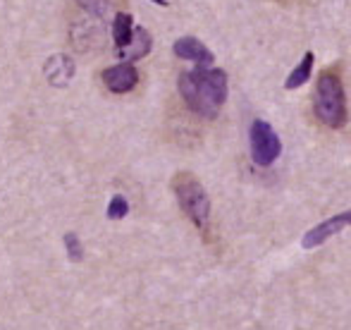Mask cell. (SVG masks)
Returning <instances> with one entry per match:
<instances>
[{
    "label": "cell",
    "mask_w": 351,
    "mask_h": 330,
    "mask_svg": "<svg viewBox=\"0 0 351 330\" xmlns=\"http://www.w3.org/2000/svg\"><path fill=\"white\" fill-rule=\"evenodd\" d=\"M177 86L189 110L208 120L220 113L227 101V75L210 65H196L194 70L182 72Z\"/></svg>",
    "instance_id": "1"
},
{
    "label": "cell",
    "mask_w": 351,
    "mask_h": 330,
    "mask_svg": "<svg viewBox=\"0 0 351 330\" xmlns=\"http://www.w3.org/2000/svg\"><path fill=\"white\" fill-rule=\"evenodd\" d=\"M315 115L323 125L339 130L347 122V96H344V86L335 72H323L318 77V86H315L313 98Z\"/></svg>",
    "instance_id": "2"
},
{
    "label": "cell",
    "mask_w": 351,
    "mask_h": 330,
    "mask_svg": "<svg viewBox=\"0 0 351 330\" xmlns=\"http://www.w3.org/2000/svg\"><path fill=\"white\" fill-rule=\"evenodd\" d=\"M172 189H175V196H177V201H180L182 211L186 213V218H189L201 233L208 230L210 199H208V194H206L204 185H201L194 175H189V172H180V175H175V180H172Z\"/></svg>",
    "instance_id": "3"
},
{
    "label": "cell",
    "mask_w": 351,
    "mask_h": 330,
    "mask_svg": "<svg viewBox=\"0 0 351 330\" xmlns=\"http://www.w3.org/2000/svg\"><path fill=\"white\" fill-rule=\"evenodd\" d=\"M282 151V141L278 132L268 125L265 120H254L251 125V156L256 165H273Z\"/></svg>",
    "instance_id": "4"
},
{
    "label": "cell",
    "mask_w": 351,
    "mask_h": 330,
    "mask_svg": "<svg viewBox=\"0 0 351 330\" xmlns=\"http://www.w3.org/2000/svg\"><path fill=\"white\" fill-rule=\"evenodd\" d=\"M344 228H351V209L344 211V213H339V215H335V218L325 220V223L315 225V228H311L308 233L304 235L301 244H304V249H315V247H320V244L328 242L330 237L339 235Z\"/></svg>",
    "instance_id": "5"
},
{
    "label": "cell",
    "mask_w": 351,
    "mask_h": 330,
    "mask_svg": "<svg viewBox=\"0 0 351 330\" xmlns=\"http://www.w3.org/2000/svg\"><path fill=\"white\" fill-rule=\"evenodd\" d=\"M139 82V72L132 62L122 60L120 65H112L108 70H103V84L110 89L112 93H127L136 86Z\"/></svg>",
    "instance_id": "6"
},
{
    "label": "cell",
    "mask_w": 351,
    "mask_h": 330,
    "mask_svg": "<svg viewBox=\"0 0 351 330\" xmlns=\"http://www.w3.org/2000/svg\"><path fill=\"white\" fill-rule=\"evenodd\" d=\"M175 56L182 58V60L196 62V65H213V60H215V56L194 36H184L175 41Z\"/></svg>",
    "instance_id": "7"
},
{
    "label": "cell",
    "mask_w": 351,
    "mask_h": 330,
    "mask_svg": "<svg viewBox=\"0 0 351 330\" xmlns=\"http://www.w3.org/2000/svg\"><path fill=\"white\" fill-rule=\"evenodd\" d=\"M148 51H151V34H148L143 27H134L132 41L127 43L125 48H120L117 56H120L125 62H134V60H139V58L148 56Z\"/></svg>",
    "instance_id": "8"
},
{
    "label": "cell",
    "mask_w": 351,
    "mask_h": 330,
    "mask_svg": "<svg viewBox=\"0 0 351 330\" xmlns=\"http://www.w3.org/2000/svg\"><path fill=\"white\" fill-rule=\"evenodd\" d=\"M132 36H134V19H132V14L120 12L112 19V41H115L117 51L125 48L132 41Z\"/></svg>",
    "instance_id": "9"
},
{
    "label": "cell",
    "mask_w": 351,
    "mask_h": 330,
    "mask_svg": "<svg viewBox=\"0 0 351 330\" xmlns=\"http://www.w3.org/2000/svg\"><path fill=\"white\" fill-rule=\"evenodd\" d=\"M313 60H315L313 51H306L304 60H301L299 65H296L294 70H291V75L287 77L285 89H289V91H294V89L304 86V84L311 80V75H313Z\"/></svg>",
    "instance_id": "10"
},
{
    "label": "cell",
    "mask_w": 351,
    "mask_h": 330,
    "mask_svg": "<svg viewBox=\"0 0 351 330\" xmlns=\"http://www.w3.org/2000/svg\"><path fill=\"white\" fill-rule=\"evenodd\" d=\"M46 65L56 67L58 75H53L51 80H48L51 84H56V86H65V84L72 80V75H74V62L67 56H53L51 60L46 62Z\"/></svg>",
    "instance_id": "11"
},
{
    "label": "cell",
    "mask_w": 351,
    "mask_h": 330,
    "mask_svg": "<svg viewBox=\"0 0 351 330\" xmlns=\"http://www.w3.org/2000/svg\"><path fill=\"white\" fill-rule=\"evenodd\" d=\"M130 213V204H127L125 196L115 194L110 199V204H108V218L110 220H122L125 215Z\"/></svg>",
    "instance_id": "12"
},
{
    "label": "cell",
    "mask_w": 351,
    "mask_h": 330,
    "mask_svg": "<svg viewBox=\"0 0 351 330\" xmlns=\"http://www.w3.org/2000/svg\"><path fill=\"white\" fill-rule=\"evenodd\" d=\"M79 8L86 10L93 17H106L108 10H110V0H77Z\"/></svg>",
    "instance_id": "13"
},
{
    "label": "cell",
    "mask_w": 351,
    "mask_h": 330,
    "mask_svg": "<svg viewBox=\"0 0 351 330\" xmlns=\"http://www.w3.org/2000/svg\"><path fill=\"white\" fill-rule=\"evenodd\" d=\"M65 244H67V256H70V261H82L84 259V249H82V242H79V237L74 233H67L65 235Z\"/></svg>",
    "instance_id": "14"
},
{
    "label": "cell",
    "mask_w": 351,
    "mask_h": 330,
    "mask_svg": "<svg viewBox=\"0 0 351 330\" xmlns=\"http://www.w3.org/2000/svg\"><path fill=\"white\" fill-rule=\"evenodd\" d=\"M153 3H158V5H165V3H167V0H153Z\"/></svg>",
    "instance_id": "15"
}]
</instances>
